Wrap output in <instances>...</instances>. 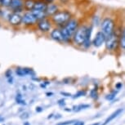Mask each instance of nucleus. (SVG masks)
Segmentation results:
<instances>
[{"label": "nucleus", "instance_id": "1", "mask_svg": "<svg viewBox=\"0 0 125 125\" xmlns=\"http://www.w3.org/2000/svg\"><path fill=\"white\" fill-rule=\"evenodd\" d=\"M82 23L80 21L79 18L77 16H73L70 20L65 24L64 26L61 27V33L63 35V39H64V42L68 43V42H72V37L76 32L78 28L80 26Z\"/></svg>", "mask_w": 125, "mask_h": 125}, {"label": "nucleus", "instance_id": "2", "mask_svg": "<svg viewBox=\"0 0 125 125\" xmlns=\"http://www.w3.org/2000/svg\"><path fill=\"white\" fill-rule=\"evenodd\" d=\"M117 21L115 16L111 15L103 16L100 25V30L102 31L106 36H110L115 32L117 29Z\"/></svg>", "mask_w": 125, "mask_h": 125}, {"label": "nucleus", "instance_id": "3", "mask_svg": "<svg viewBox=\"0 0 125 125\" xmlns=\"http://www.w3.org/2000/svg\"><path fill=\"white\" fill-rule=\"evenodd\" d=\"M73 16H74V15H73L72 11L70 9L62 8L53 16H52L51 21L57 26L61 28L64 26Z\"/></svg>", "mask_w": 125, "mask_h": 125}, {"label": "nucleus", "instance_id": "4", "mask_svg": "<svg viewBox=\"0 0 125 125\" xmlns=\"http://www.w3.org/2000/svg\"><path fill=\"white\" fill-rule=\"evenodd\" d=\"M88 24L85 23H82L80 26L78 28L76 32L72 37V43L75 46L78 47H83L84 43L86 41L87 34H88Z\"/></svg>", "mask_w": 125, "mask_h": 125}, {"label": "nucleus", "instance_id": "5", "mask_svg": "<svg viewBox=\"0 0 125 125\" xmlns=\"http://www.w3.org/2000/svg\"><path fill=\"white\" fill-rule=\"evenodd\" d=\"M121 28L117 27L115 33L106 37V40L105 43V50L108 52H115L119 48V34Z\"/></svg>", "mask_w": 125, "mask_h": 125}, {"label": "nucleus", "instance_id": "6", "mask_svg": "<svg viewBox=\"0 0 125 125\" xmlns=\"http://www.w3.org/2000/svg\"><path fill=\"white\" fill-rule=\"evenodd\" d=\"M106 37L107 36L104 34L102 31L98 30V31L96 33V34L94 35V37L93 38V46L95 47L96 48H101L103 44L105 45Z\"/></svg>", "mask_w": 125, "mask_h": 125}, {"label": "nucleus", "instance_id": "7", "mask_svg": "<svg viewBox=\"0 0 125 125\" xmlns=\"http://www.w3.org/2000/svg\"><path fill=\"white\" fill-rule=\"evenodd\" d=\"M52 21L49 20L48 18L43 19V20H40L37 23V27L40 31L47 33L49 32L51 30L52 28Z\"/></svg>", "mask_w": 125, "mask_h": 125}, {"label": "nucleus", "instance_id": "8", "mask_svg": "<svg viewBox=\"0 0 125 125\" xmlns=\"http://www.w3.org/2000/svg\"><path fill=\"white\" fill-rule=\"evenodd\" d=\"M39 21L34 16L32 11H26L24 15L22 16V23L26 25H37Z\"/></svg>", "mask_w": 125, "mask_h": 125}, {"label": "nucleus", "instance_id": "9", "mask_svg": "<svg viewBox=\"0 0 125 125\" xmlns=\"http://www.w3.org/2000/svg\"><path fill=\"white\" fill-rule=\"evenodd\" d=\"M60 10H61V8L58 3H53L51 4H48V8L46 9L47 16H48V17H52V16H53L56 13H57Z\"/></svg>", "mask_w": 125, "mask_h": 125}, {"label": "nucleus", "instance_id": "10", "mask_svg": "<svg viewBox=\"0 0 125 125\" xmlns=\"http://www.w3.org/2000/svg\"><path fill=\"white\" fill-rule=\"evenodd\" d=\"M50 36L53 40L56 42H64V39H63V35L61 33V28H55L51 31Z\"/></svg>", "mask_w": 125, "mask_h": 125}, {"label": "nucleus", "instance_id": "11", "mask_svg": "<svg viewBox=\"0 0 125 125\" xmlns=\"http://www.w3.org/2000/svg\"><path fill=\"white\" fill-rule=\"evenodd\" d=\"M10 7L13 9L14 13L21 12L24 8V2L23 0H12Z\"/></svg>", "mask_w": 125, "mask_h": 125}, {"label": "nucleus", "instance_id": "12", "mask_svg": "<svg viewBox=\"0 0 125 125\" xmlns=\"http://www.w3.org/2000/svg\"><path fill=\"white\" fill-rule=\"evenodd\" d=\"M9 22L12 25H19L22 23V16L19 13H12L9 16Z\"/></svg>", "mask_w": 125, "mask_h": 125}, {"label": "nucleus", "instance_id": "13", "mask_svg": "<svg viewBox=\"0 0 125 125\" xmlns=\"http://www.w3.org/2000/svg\"><path fill=\"white\" fill-rule=\"evenodd\" d=\"M102 17H103V16L98 15V14L96 12L95 14H93V15L92 16L90 24L93 25V27L94 26H100L101 20H102Z\"/></svg>", "mask_w": 125, "mask_h": 125}, {"label": "nucleus", "instance_id": "14", "mask_svg": "<svg viewBox=\"0 0 125 125\" xmlns=\"http://www.w3.org/2000/svg\"><path fill=\"white\" fill-rule=\"evenodd\" d=\"M48 8V3H46L43 0H39V1L35 2L34 7L33 10H39V11H46V9Z\"/></svg>", "mask_w": 125, "mask_h": 125}, {"label": "nucleus", "instance_id": "15", "mask_svg": "<svg viewBox=\"0 0 125 125\" xmlns=\"http://www.w3.org/2000/svg\"><path fill=\"white\" fill-rule=\"evenodd\" d=\"M119 48L125 51V26L121 28L119 34Z\"/></svg>", "mask_w": 125, "mask_h": 125}, {"label": "nucleus", "instance_id": "16", "mask_svg": "<svg viewBox=\"0 0 125 125\" xmlns=\"http://www.w3.org/2000/svg\"><path fill=\"white\" fill-rule=\"evenodd\" d=\"M122 112H123V109H118V110H116L114 113H112V114L110 115V116L108 117L106 119H105V123H104V124H103L102 125H106L107 124H109V123H110V121L114 120V119H115V118L119 116V115L120 114H121Z\"/></svg>", "mask_w": 125, "mask_h": 125}, {"label": "nucleus", "instance_id": "17", "mask_svg": "<svg viewBox=\"0 0 125 125\" xmlns=\"http://www.w3.org/2000/svg\"><path fill=\"white\" fill-rule=\"evenodd\" d=\"M31 11H32V13L34 14V16L37 18L38 21H40V20H43V19L48 18V16H47V14H46V11H39V10H32Z\"/></svg>", "mask_w": 125, "mask_h": 125}, {"label": "nucleus", "instance_id": "18", "mask_svg": "<svg viewBox=\"0 0 125 125\" xmlns=\"http://www.w3.org/2000/svg\"><path fill=\"white\" fill-rule=\"evenodd\" d=\"M35 2H36V0H25L24 8L26 9L27 11H31L33 9H34Z\"/></svg>", "mask_w": 125, "mask_h": 125}, {"label": "nucleus", "instance_id": "19", "mask_svg": "<svg viewBox=\"0 0 125 125\" xmlns=\"http://www.w3.org/2000/svg\"><path fill=\"white\" fill-rule=\"evenodd\" d=\"M31 72H32V70L30 69H27V68H24V69H17L16 71V74L21 77H23V76H25L26 74H31Z\"/></svg>", "mask_w": 125, "mask_h": 125}, {"label": "nucleus", "instance_id": "20", "mask_svg": "<svg viewBox=\"0 0 125 125\" xmlns=\"http://www.w3.org/2000/svg\"><path fill=\"white\" fill-rule=\"evenodd\" d=\"M12 0H0V4L3 7H10Z\"/></svg>", "mask_w": 125, "mask_h": 125}, {"label": "nucleus", "instance_id": "21", "mask_svg": "<svg viewBox=\"0 0 125 125\" xmlns=\"http://www.w3.org/2000/svg\"><path fill=\"white\" fill-rule=\"evenodd\" d=\"M76 121H74V120H70V121H65V122H62V123H59L57 125H70L72 124H74Z\"/></svg>", "mask_w": 125, "mask_h": 125}, {"label": "nucleus", "instance_id": "22", "mask_svg": "<svg viewBox=\"0 0 125 125\" xmlns=\"http://www.w3.org/2000/svg\"><path fill=\"white\" fill-rule=\"evenodd\" d=\"M84 94H85V92H79L77 94H75L74 97H79V96H81L83 95H84Z\"/></svg>", "mask_w": 125, "mask_h": 125}, {"label": "nucleus", "instance_id": "23", "mask_svg": "<svg viewBox=\"0 0 125 125\" xmlns=\"http://www.w3.org/2000/svg\"><path fill=\"white\" fill-rule=\"evenodd\" d=\"M115 93H111V94H110V95H108V96L106 98L108 99V100H112V99L115 97Z\"/></svg>", "mask_w": 125, "mask_h": 125}, {"label": "nucleus", "instance_id": "24", "mask_svg": "<svg viewBox=\"0 0 125 125\" xmlns=\"http://www.w3.org/2000/svg\"><path fill=\"white\" fill-rule=\"evenodd\" d=\"M74 125H84V122H83V121H76L74 124Z\"/></svg>", "mask_w": 125, "mask_h": 125}, {"label": "nucleus", "instance_id": "25", "mask_svg": "<svg viewBox=\"0 0 125 125\" xmlns=\"http://www.w3.org/2000/svg\"><path fill=\"white\" fill-rule=\"evenodd\" d=\"M43 1H44L48 4H51V3H53L54 2H55V0H43Z\"/></svg>", "mask_w": 125, "mask_h": 125}, {"label": "nucleus", "instance_id": "26", "mask_svg": "<svg viewBox=\"0 0 125 125\" xmlns=\"http://www.w3.org/2000/svg\"><path fill=\"white\" fill-rule=\"evenodd\" d=\"M21 118L22 119H27V118H29V114H28V113H24V114L22 115Z\"/></svg>", "mask_w": 125, "mask_h": 125}, {"label": "nucleus", "instance_id": "27", "mask_svg": "<svg viewBox=\"0 0 125 125\" xmlns=\"http://www.w3.org/2000/svg\"><path fill=\"white\" fill-rule=\"evenodd\" d=\"M121 87H122V84H121V83H118L117 85H116V88H117L118 89H119L120 88H121Z\"/></svg>", "mask_w": 125, "mask_h": 125}, {"label": "nucleus", "instance_id": "28", "mask_svg": "<svg viewBox=\"0 0 125 125\" xmlns=\"http://www.w3.org/2000/svg\"><path fill=\"white\" fill-rule=\"evenodd\" d=\"M36 111H42V109L40 107H37L36 108Z\"/></svg>", "mask_w": 125, "mask_h": 125}, {"label": "nucleus", "instance_id": "29", "mask_svg": "<svg viewBox=\"0 0 125 125\" xmlns=\"http://www.w3.org/2000/svg\"><path fill=\"white\" fill-rule=\"evenodd\" d=\"M1 13H2V12H1V10H0V15H1Z\"/></svg>", "mask_w": 125, "mask_h": 125}]
</instances>
